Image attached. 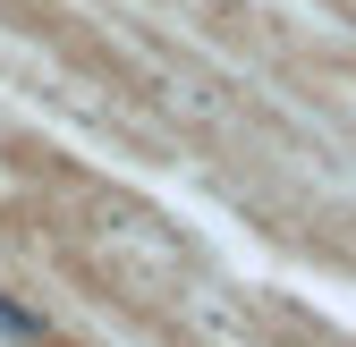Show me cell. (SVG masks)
Segmentation results:
<instances>
[{
	"mask_svg": "<svg viewBox=\"0 0 356 347\" xmlns=\"http://www.w3.org/2000/svg\"><path fill=\"white\" fill-rule=\"evenodd\" d=\"M0 339H9V347H42V339H51V322H42L26 296H9V288H0Z\"/></svg>",
	"mask_w": 356,
	"mask_h": 347,
	"instance_id": "cell-1",
	"label": "cell"
}]
</instances>
